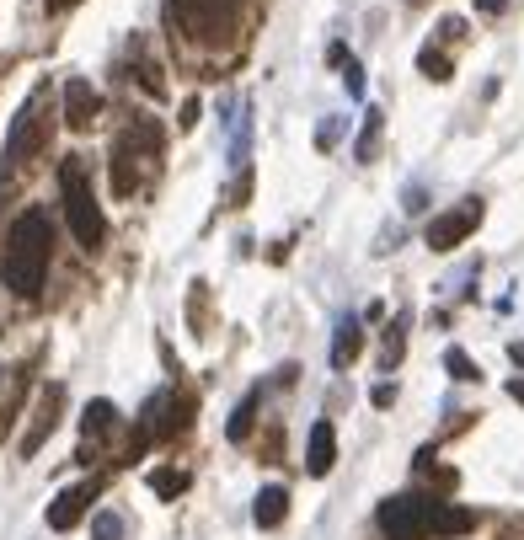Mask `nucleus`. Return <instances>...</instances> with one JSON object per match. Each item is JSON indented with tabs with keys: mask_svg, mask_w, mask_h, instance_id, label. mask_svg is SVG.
<instances>
[{
	"mask_svg": "<svg viewBox=\"0 0 524 540\" xmlns=\"http://www.w3.org/2000/svg\"><path fill=\"white\" fill-rule=\"evenodd\" d=\"M49 252H54V220L43 209L17 214V225L6 230V246H0V279H6L11 295L33 300L43 279H49Z\"/></svg>",
	"mask_w": 524,
	"mask_h": 540,
	"instance_id": "nucleus-1",
	"label": "nucleus"
},
{
	"mask_svg": "<svg viewBox=\"0 0 524 540\" xmlns=\"http://www.w3.org/2000/svg\"><path fill=\"white\" fill-rule=\"evenodd\" d=\"M246 0H166V27L172 38L193 43V49H220L225 38L241 33Z\"/></svg>",
	"mask_w": 524,
	"mask_h": 540,
	"instance_id": "nucleus-2",
	"label": "nucleus"
},
{
	"mask_svg": "<svg viewBox=\"0 0 524 540\" xmlns=\"http://www.w3.org/2000/svg\"><path fill=\"white\" fill-rule=\"evenodd\" d=\"M161 145H166V134L156 118H134L113 140V193L118 198H134L150 182V172L161 166Z\"/></svg>",
	"mask_w": 524,
	"mask_h": 540,
	"instance_id": "nucleus-3",
	"label": "nucleus"
},
{
	"mask_svg": "<svg viewBox=\"0 0 524 540\" xmlns=\"http://www.w3.org/2000/svg\"><path fill=\"white\" fill-rule=\"evenodd\" d=\"M59 188H65V214H70V230L75 241L86 246V252H97L102 236H107V214L97 204V193H91V177H86V161L70 156L59 166Z\"/></svg>",
	"mask_w": 524,
	"mask_h": 540,
	"instance_id": "nucleus-4",
	"label": "nucleus"
},
{
	"mask_svg": "<svg viewBox=\"0 0 524 540\" xmlns=\"http://www.w3.org/2000/svg\"><path fill=\"white\" fill-rule=\"evenodd\" d=\"M188 423H193V396L177 391V385H166V391H156V396L145 401L140 428H134V439H129V450H123V460L145 455V444H156V439H177Z\"/></svg>",
	"mask_w": 524,
	"mask_h": 540,
	"instance_id": "nucleus-5",
	"label": "nucleus"
},
{
	"mask_svg": "<svg viewBox=\"0 0 524 540\" xmlns=\"http://www.w3.org/2000/svg\"><path fill=\"white\" fill-rule=\"evenodd\" d=\"M49 145V86H38L33 97L22 102V113L11 118V134H6V150H0V177L22 172L27 156Z\"/></svg>",
	"mask_w": 524,
	"mask_h": 540,
	"instance_id": "nucleus-6",
	"label": "nucleus"
},
{
	"mask_svg": "<svg viewBox=\"0 0 524 540\" xmlns=\"http://www.w3.org/2000/svg\"><path fill=\"white\" fill-rule=\"evenodd\" d=\"M428 519H434V498H418V492H396L375 514L385 540H428Z\"/></svg>",
	"mask_w": 524,
	"mask_h": 540,
	"instance_id": "nucleus-7",
	"label": "nucleus"
},
{
	"mask_svg": "<svg viewBox=\"0 0 524 540\" xmlns=\"http://www.w3.org/2000/svg\"><path fill=\"white\" fill-rule=\"evenodd\" d=\"M59 412H65V385H43L38 391V407H33V423H27V434L17 439V455H38L43 450V439L59 428Z\"/></svg>",
	"mask_w": 524,
	"mask_h": 540,
	"instance_id": "nucleus-8",
	"label": "nucleus"
},
{
	"mask_svg": "<svg viewBox=\"0 0 524 540\" xmlns=\"http://www.w3.org/2000/svg\"><path fill=\"white\" fill-rule=\"evenodd\" d=\"M476 225H482V198H466L460 209L439 214V220H428V246H434V252H455V246L466 241Z\"/></svg>",
	"mask_w": 524,
	"mask_h": 540,
	"instance_id": "nucleus-9",
	"label": "nucleus"
},
{
	"mask_svg": "<svg viewBox=\"0 0 524 540\" xmlns=\"http://www.w3.org/2000/svg\"><path fill=\"white\" fill-rule=\"evenodd\" d=\"M97 492H102L97 476H86V482L65 487V492L49 503V530H75V524L86 519V508H91V498H97Z\"/></svg>",
	"mask_w": 524,
	"mask_h": 540,
	"instance_id": "nucleus-10",
	"label": "nucleus"
},
{
	"mask_svg": "<svg viewBox=\"0 0 524 540\" xmlns=\"http://www.w3.org/2000/svg\"><path fill=\"white\" fill-rule=\"evenodd\" d=\"M97 113H102L97 86H91V81H70L65 86V123H70V129H91Z\"/></svg>",
	"mask_w": 524,
	"mask_h": 540,
	"instance_id": "nucleus-11",
	"label": "nucleus"
},
{
	"mask_svg": "<svg viewBox=\"0 0 524 540\" xmlns=\"http://www.w3.org/2000/svg\"><path fill=\"white\" fill-rule=\"evenodd\" d=\"M332 460H337V434H332V423L321 418V423L311 428V444H305V471H311V476H327Z\"/></svg>",
	"mask_w": 524,
	"mask_h": 540,
	"instance_id": "nucleus-12",
	"label": "nucleus"
},
{
	"mask_svg": "<svg viewBox=\"0 0 524 540\" xmlns=\"http://www.w3.org/2000/svg\"><path fill=\"white\" fill-rule=\"evenodd\" d=\"M466 530H476V514H471V508L434 503V519H428V535H439V540H455V535H466Z\"/></svg>",
	"mask_w": 524,
	"mask_h": 540,
	"instance_id": "nucleus-13",
	"label": "nucleus"
},
{
	"mask_svg": "<svg viewBox=\"0 0 524 540\" xmlns=\"http://www.w3.org/2000/svg\"><path fill=\"white\" fill-rule=\"evenodd\" d=\"M284 514H289V492L284 487H262L257 503H252V519L262 524V530H279Z\"/></svg>",
	"mask_w": 524,
	"mask_h": 540,
	"instance_id": "nucleus-14",
	"label": "nucleus"
},
{
	"mask_svg": "<svg viewBox=\"0 0 524 540\" xmlns=\"http://www.w3.org/2000/svg\"><path fill=\"white\" fill-rule=\"evenodd\" d=\"M81 428H86V444H81V460H86L91 444H97L102 434H113V428H118V407H113V401H91V407H86V418H81Z\"/></svg>",
	"mask_w": 524,
	"mask_h": 540,
	"instance_id": "nucleus-15",
	"label": "nucleus"
},
{
	"mask_svg": "<svg viewBox=\"0 0 524 540\" xmlns=\"http://www.w3.org/2000/svg\"><path fill=\"white\" fill-rule=\"evenodd\" d=\"M380 134H385V113H380V107H369L364 129H359V145H353V161H359V166H369L380 156Z\"/></svg>",
	"mask_w": 524,
	"mask_h": 540,
	"instance_id": "nucleus-16",
	"label": "nucleus"
},
{
	"mask_svg": "<svg viewBox=\"0 0 524 540\" xmlns=\"http://www.w3.org/2000/svg\"><path fill=\"white\" fill-rule=\"evenodd\" d=\"M359 353H364V332H359V321L348 316L343 327H337V343H332V369H348Z\"/></svg>",
	"mask_w": 524,
	"mask_h": 540,
	"instance_id": "nucleus-17",
	"label": "nucleus"
},
{
	"mask_svg": "<svg viewBox=\"0 0 524 540\" xmlns=\"http://www.w3.org/2000/svg\"><path fill=\"white\" fill-rule=\"evenodd\" d=\"M150 492H156V498H182V492H188V471H177V466L150 471Z\"/></svg>",
	"mask_w": 524,
	"mask_h": 540,
	"instance_id": "nucleus-18",
	"label": "nucleus"
},
{
	"mask_svg": "<svg viewBox=\"0 0 524 540\" xmlns=\"http://www.w3.org/2000/svg\"><path fill=\"white\" fill-rule=\"evenodd\" d=\"M252 418H257V391L241 401L236 412H230V423H225V434H230V444H241L246 434H252Z\"/></svg>",
	"mask_w": 524,
	"mask_h": 540,
	"instance_id": "nucleus-19",
	"label": "nucleus"
},
{
	"mask_svg": "<svg viewBox=\"0 0 524 540\" xmlns=\"http://www.w3.org/2000/svg\"><path fill=\"white\" fill-rule=\"evenodd\" d=\"M444 369H450V375H455L460 385H471V380H482V369H476V359H471V353H466V348H450V353H444Z\"/></svg>",
	"mask_w": 524,
	"mask_h": 540,
	"instance_id": "nucleus-20",
	"label": "nucleus"
},
{
	"mask_svg": "<svg viewBox=\"0 0 524 540\" xmlns=\"http://www.w3.org/2000/svg\"><path fill=\"white\" fill-rule=\"evenodd\" d=\"M418 70L428 75V81H450V54H444V49H434V43H428V49L418 54Z\"/></svg>",
	"mask_w": 524,
	"mask_h": 540,
	"instance_id": "nucleus-21",
	"label": "nucleus"
},
{
	"mask_svg": "<svg viewBox=\"0 0 524 540\" xmlns=\"http://www.w3.org/2000/svg\"><path fill=\"white\" fill-rule=\"evenodd\" d=\"M91 540H123V519L113 514V508H102V514L91 519Z\"/></svg>",
	"mask_w": 524,
	"mask_h": 540,
	"instance_id": "nucleus-22",
	"label": "nucleus"
},
{
	"mask_svg": "<svg viewBox=\"0 0 524 540\" xmlns=\"http://www.w3.org/2000/svg\"><path fill=\"white\" fill-rule=\"evenodd\" d=\"M402 321H396V327L391 332H385V348H380V359H385V369H391V364H402Z\"/></svg>",
	"mask_w": 524,
	"mask_h": 540,
	"instance_id": "nucleus-23",
	"label": "nucleus"
},
{
	"mask_svg": "<svg viewBox=\"0 0 524 540\" xmlns=\"http://www.w3.org/2000/svg\"><path fill=\"white\" fill-rule=\"evenodd\" d=\"M337 140H343V118H327V123L316 129V145H321V150H332Z\"/></svg>",
	"mask_w": 524,
	"mask_h": 540,
	"instance_id": "nucleus-24",
	"label": "nucleus"
},
{
	"mask_svg": "<svg viewBox=\"0 0 524 540\" xmlns=\"http://www.w3.org/2000/svg\"><path fill=\"white\" fill-rule=\"evenodd\" d=\"M343 86H348V97H364V70H359V59H348V65H343Z\"/></svg>",
	"mask_w": 524,
	"mask_h": 540,
	"instance_id": "nucleus-25",
	"label": "nucleus"
},
{
	"mask_svg": "<svg viewBox=\"0 0 524 540\" xmlns=\"http://www.w3.org/2000/svg\"><path fill=\"white\" fill-rule=\"evenodd\" d=\"M369 401H375V407H391V401H396V385H375V391H369Z\"/></svg>",
	"mask_w": 524,
	"mask_h": 540,
	"instance_id": "nucleus-26",
	"label": "nucleus"
},
{
	"mask_svg": "<svg viewBox=\"0 0 524 540\" xmlns=\"http://www.w3.org/2000/svg\"><path fill=\"white\" fill-rule=\"evenodd\" d=\"M508 396H514L519 407H524V375H514V380H508Z\"/></svg>",
	"mask_w": 524,
	"mask_h": 540,
	"instance_id": "nucleus-27",
	"label": "nucleus"
},
{
	"mask_svg": "<svg viewBox=\"0 0 524 540\" xmlns=\"http://www.w3.org/2000/svg\"><path fill=\"white\" fill-rule=\"evenodd\" d=\"M508 359H514V364L524 369V343H508Z\"/></svg>",
	"mask_w": 524,
	"mask_h": 540,
	"instance_id": "nucleus-28",
	"label": "nucleus"
}]
</instances>
